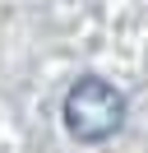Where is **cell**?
<instances>
[{
    "label": "cell",
    "instance_id": "obj_1",
    "mask_svg": "<svg viewBox=\"0 0 148 153\" xmlns=\"http://www.w3.org/2000/svg\"><path fill=\"white\" fill-rule=\"evenodd\" d=\"M65 125H70L74 139L83 144H97V139H111V134L125 125V93L107 79L88 74L65 93Z\"/></svg>",
    "mask_w": 148,
    "mask_h": 153
}]
</instances>
